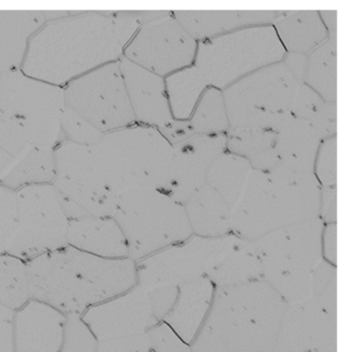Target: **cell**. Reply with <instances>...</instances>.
<instances>
[{
  "label": "cell",
  "instance_id": "1",
  "mask_svg": "<svg viewBox=\"0 0 346 352\" xmlns=\"http://www.w3.org/2000/svg\"><path fill=\"white\" fill-rule=\"evenodd\" d=\"M164 12H76L47 21L30 40L21 70L64 87L96 68L120 60L143 23Z\"/></svg>",
  "mask_w": 346,
  "mask_h": 352
},
{
  "label": "cell",
  "instance_id": "2",
  "mask_svg": "<svg viewBox=\"0 0 346 352\" xmlns=\"http://www.w3.org/2000/svg\"><path fill=\"white\" fill-rule=\"evenodd\" d=\"M173 145L160 130L136 124L105 133L87 146L63 140L54 149L57 177L87 183L119 197L142 188L163 190Z\"/></svg>",
  "mask_w": 346,
  "mask_h": 352
},
{
  "label": "cell",
  "instance_id": "3",
  "mask_svg": "<svg viewBox=\"0 0 346 352\" xmlns=\"http://www.w3.org/2000/svg\"><path fill=\"white\" fill-rule=\"evenodd\" d=\"M27 265L32 298L66 316H82L136 285L133 260L105 259L68 245L38 256Z\"/></svg>",
  "mask_w": 346,
  "mask_h": 352
},
{
  "label": "cell",
  "instance_id": "4",
  "mask_svg": "<svg viewBox=\"0 0 346 352\" xmlns=\"http://www.w3.org/2000/svg\"><path fill=\"white\" fill-rule=\"evenodd\" d=\"M285 309L263 280L217 287L190 352H273Z\"/></svg>",
  "mask_w": 346,
  "mask_h": 352
},
{
  "label": "cell",
  "instance_id": "5",
  "mask_svg": "<svg viewBox=\"0 0 346 352\" xmlns=\"http://www.w3.org/2000/svg\"><path fill=\"white\" fill-rule=\"evenodd\" d=\"M321 186L314 174L275 166L252 170L232 209L230 230L253 241L269 232L319 217Z\"/></svg>",
  "mask_w": 346,
  "mask_h": 352
},
{
  "label": "cell",
  "instance_id": "6",
  "mask_svg": "<svg viewBox=\"0 0 346 352\" xmlns=\"http://www.w3.org/2000/svg\"><path fill=\"white\" fill-rule=\"evenodd\" d=\"M320 217L279 228L253 241L262 268V280L270 285L286 305L311 298L312 278L323 261Z\"/></svg>",
  "mask_w": 346,
  "mask_h": 352
},
{
  "label": "cell",
  "instance_id": "7",
  "mask_svg": "<svg viewBox=\"0 0 346 352\" xmlns=\"http://www.w3.org/2000/svg\"><path fill=\"white\" fill-rule=\"evenodd\" d=\"M113 219L127 243L128 258L134 262L193 236L183 204L155 188L131 190L119 196Z\"/></svg>",
  "mask_w": 346,
  "mask_h": 352
},
{
  "label": "cell",
  "instance_id": "8",
  "mask_svg": "<svg viewBox=\"0 0 346 352\" xmlns=\"http://www.w3.org/2000/svg\"><path fill=\"white\" fill-rule=\"evenodd\" d=\"M285 53L272 25H256L198 42L193 65L207 87L224 91L256 70L281 63Z\"/></svg>",
  "mask_w": 346,
  "mask_h": 352
},
{
  "label": "cell",
  "instance_id": "9",
  "mask_svg": "<svg viewBox=\"0 0 346 352\" xmlns=\"http://www.w3.org/2000/svg\"><path fill=\"white\" fill-rule=\"evenodd\" d=\"M299 87L283 61L237 80L223 91L230 129L274 131L292 116Z\"/></svg>",
  "mask_w": 346,
  "mask_h": 352
},
{
  "label": "cell",
  "instance_id": "10",
  "mask_svg": "<svg viewBox=\"0 0 346 352\" xmlns=\"http://www.w3.org/2000/svg\"><path fill=\"white\" fill-rule=\"evenodd\" d=\"M0 107L25 130L30 146L54 151L63 142V87L30 78L21 70L0 74Z\"/></svg>",
  "mask_w": 346,
  "mask_h": 352
},
{
  "label": "cell",
  "instance_id": "11",
  "mask_svg": "<svg viewBox=\"0 0 346 352\" xmlns=\"http://www.w3.org/2000/svg\"><path fill=\"white\" fill-rule=\"evenodd\" d=\"M242 243L230 234L219 238L192 236L185 242L144 258L136 264V285L151 289L178 287L208 277Z\"/></svg>",
  "mask_w": 346,
  "mask_h": 352
},
{
  "label": "cell",
  "instance_id": "12",
  "mask_svg": "<svg viewBox=\"0 0 346 352\" xmlns=\"http://www.w3.org/2000/svg\"><path fill=\"white\" fill-rule=\"evenodd\" d=\"M16 228L8 253L30 261L67 245L69 219L53 185H34L14 192Z\"/></svg>",
  "mask_w": 346,
  "mask_h": 352
},
{
  "label": "cell",
  "instance_id": "13",
  "mask_svg": "<svg viewBox=\"0 0 346 352\" xmlns=\"http://www.w3.org/2000/svg\"><path fill=\"white\" fill-rule=\"evenodd\" d=\"M63 89L65 106L82 115L102 133L136 123L119 60L83 74Z\"/></svg>",
  "mask_w": 346,
  "mask_h": 352
},
{
  "label": "cell",
  "instance_id": "14",
  "mask_svg": "<svg viewBox=\"0 0 346 352\" xmlns=\"http://www.w3.org/2000/svg\"><path fill=\"white\" fill-rule=\"evenodd\" d=\"M198 42L166 12L143 23L124 50L123 57L162 78L194 64Z\"/></svg>",
  "mask_w": 346,
  "mask_h": 352
},
{
  "label": "cell",
  "instance_id": "15",
  "mask_svg": "<svg viewBox=\"0 0 346 352\" xmlns=\"http://www.w3.org/2000/svg\"><path fill=\"white\" fill-rule=\"evenodd\" d=\"M82 319L99 341L144 332L163 323L153 307L151 290L138 285L91 307Z\"/></svg>",
  "mask_w": 346,
  "mask_h": 352
},
{
  "label": "cell",
  "instance_id": "16",
  "mask_svg": "<svg viewBox=\"0 0 346 352\" xmlns=\"http://www.w3.org/2000/svg\"><path fill=\"white\" fill-rule=\"evenodd\" d=\"M273 352H337V313L311 298L286 305Z\"/></svg>",
  "mask_w": 346,
  "mask_h": 352
},
{
  "label": "cell",
  "instance_id": "17",
  "mask_svg": "<svg viewBox=\"0 0 346 352\" xmlns=\"http://www.w3.org/2000/svg\"><path fill=\"white\" fill-rule=\"evenodd\" d=\"M226 133L194 134L173 145L172 157L162 191L184 204L205 185L213 162L226 151Z\"/></svg>",
  "mask_w": 346,
  "mask_h": 352
},
{
  "label": "cell",
  "instance_id": "18",
  "mask_svg": "<svg viewBox=\"0 0 346 352\" xmlns=\"http://www.w3.org/2000/svg\"><path fill=\"white\" fill-rule=\"evenodd\" d=\"M66 315L31 298L14 314V352H59Z\"/></svg>",
  "mask_w": 346,
  "mask_h": 352
},
{
  "label": "cell",
  "instance_id": "19",
  "mask_svg": "<svg viewBox=\"0 0 346 352\" xmlns=\"http://www.w3.org/2000/svg\"><path fill=\"white\" fill-rule=\"evenodd\" d=\"M126 91L136 123L159 128L173 120L164 78L121 57L119 60Z\"/></svg>",
  "mask_w": 346,
  "mask_h": 352
},
{
  "label": "cell",
  "instance_id": "20",
  "mask_svg": "<svg viewBox=\"0 0 346 352\" xmlns=\"http://www.w3.org/2000/svg\"><path fill=\"white\" fill-rule=\"evenodd\" d=\"M217 287L208 277L178 287V296L163 323L181 340L190 345L208 314Z\"/></svg>",
  "mask_w": 346,
  "mask_h": 352
},
{
  "label": "cell",
  "instance_id": "21",
  "mask_svg": "<svg viewBox=\"0 0 346 352\" xmlns=\"http://www.w3.org/2000/svg\"><path fill=\"white\" fill-rule=\"evenodd\" d=\"M68 246L105 259L128 258L121 228L113 217H85L68 223Z\"/></svg>",
  "mask_w": 346,
  "mask_h": 352
},
{
  "label": "cell",
  "instance_id": "22",
  "mask_svg": "<svg viewBox=\"0 0 346 352\" xmlns=\"http://www.w3.org/2000/svg\"><path fill=\"white\" fill-rule=\"evenodd\" d=\"M185 31L197 42L213 39L237 30L273 25L281 12H172Z\"/></svg>",
  "mask_w": 346,
  "mask_h": 352
},
{
  "label": "cell",
  "instance_id": "23",
  "mask_svg": "<svg viewBox=\"0 0 346 352\" xmlns=\"http://www.w3.org/2000/svg\"><path fill=\"white\" fill-rule=\"evenodd\" d=\"M46 23L44 12L0 10V74L21 70L30 40Z\"/></svg>",
  "mask_w": 346,
  "mask_h": 352
},
{
  "label": "cell",
  "instance_id": "24",
  "mask_svg": "<svg viewBox=\"0 0 346 352\" xmlns=\"http://www.w3.org/2000/svg\"><path fill=\"white\" fill-rule=\"evenodd\" d=\"M274 131L277 133L275 149L279 157L277 166L292 172L314 174L321 140L310 121L290 116Z\"/></svg>",
  "mask_w": 346,
  "mask_h": 352
},
{
  "label": "cell",
  "instance_id": "25",
  "mask_svg": "<svg viewBox=\"0 0 346 352\" xmlns=\"http://www.w3.org/2000/svg\"><path fill=\"white\" fill-rule=\"evenodd\" d=\"M52 185L69 221L85 217H114L118 197L105 190L61 177H56Z\"/></svg>",
  "mask_w": 346,
  "mask_h": 352
},
{
  "label": "cell",
  "instance_id": "26",
  "mask_svg": "<svg viewBox=\"0 0 346 352\" xmlns=\"http://www.w3.org/2000/svg\"><path fill=\"white\" fill-rule=\"evenodd\" d=\"M183 206L193 236L219 238L232 234V209L208 185L197 190Z\"/></svg>",
  "mask_w": 346,
  "mask_h": 352
},
{
  "label": "cell",
  "instance_id": "27",
  "mask_svg": "<svg viewBox=\"0 0 346 352\" xmlns=\"http://www.w3.org/2000/svg\"><path fill=\"white\" fill-rule=\"evenodd\" d=\"M286 53L309 54L328 40V32L319 12H283L273 23Z\"/></svg>",
  "mask_w": 346,
  "mask_h": 352
},
{
  "label": "cell",
  "instance_id": "28",
  "mask_svg": "<svg viewBox=\"0 0 346 352\" xmlns=\"http://www.w3.org/2000/svg\"><path fill=\"white\" fill-rule=\"evenodd\" d=\"M226 135V151L244 157L253 170L268 172L279 164L273 130L228 129Z\"/></svg>",
  "mask_w": 346,
  "mask_h": 352
},
{
  "label": "cell",
  "instance_id": "29",
  "mask_svg": "<svg viewBox=\"0 0 346 352\" xmlns=\"http://www.w3.org/2000/svg\"><path fill=\"white\" fill-rule=\"evenodd\" d=\"M97 352H190V345L160 323L144 332L99 341Z\"/></svg>",
  "mask_w": 346,
  "mask_h": 352
},
{
  "label": "cell",
  "instance_id": "30",
  "mask_svg": "<svg viewBox=\"0 0 346 352\" xmlns=\"http://www.w3.org/2000/svg\"><path fill=\"white\" fill-rule=\"evenodd\" d=\"M54 151L30 147L17 160L0 185L16 192L34 185H51L56 179Z\"/></svg>",
  "mask_w": 346,
  "mask_h": 352
},
{
  "label": "cell",
  "instance_id": "31",
  "mask_svg": "<svg viewBox=\"0 0 346 352\" xmlns=\"http://www.w3.org/2000/svg\"><path fill=\"white\" fill-rule=\"evenodd\" d=\"M164 87L173 119L181 121L191 118L196 104L208 87L202 72L194 65L166 76Z\"/></svg>",
  "mask_w": 346,
  "mask_h": 352
},
{
  "label": "cell",
  "instance_id": "32",
  "mask_svg": "<svg viewBox=\"0 0 346 352\" xmlns=\"http://www.w3.org/2000/svg\"><path fill=\"white\" fill-rule=\"evenodd\" d=\"M249 162L228 151L221 153L207 170L205 184L215 189L230 209L238 201L251 174Z\"/></svg>",
  "mask_w": 346,
  "mask_h": 352
},
{
  "label": "cell",
  "instance_id": "33",
  "mask_svg": "<svg viewBox=\"0 0 346 352\" xmlns=\"http://www.w3.org/2000/svg\"><path fill=\"white\" fill-rule=\"evenodd\" d=\"M208 278L215 287L262 280L261 263L252 242L242 240L240 246L215 268Z\"/></svg>",
  "mask_w": 346,
  "mask_h": 352
},
{
  "label": "cell",
  "instance_id": "34",
  "mask_svg": "<svg viewBox=\"0 0 346 352\" xmlns=\"http://www.w3.org/2000/svg\"><path fill=\"white\" fill-rule=\"evenodd\" d=\"M337 41L327 40L307 54L304 82L325 102H336Z\"/></svg>",
  "mask_w": 346,
  "mask_h": 352
},
{
  "label": "cell",
  "instance_id": "35",
  "mask_svg": "<svg viewBox=\"0 0 346 352\" xmlns=\"http://www.w3.org/2000/svg\"><path fill=\"white\" fill-rule=\"evenodd\" d=\"M31 298L27 261L8 252L0 254V304L16 311Z\"/></svg>",
  "mask_w": 346,
  "mask_h": 352
},
{
  "label": "cell",
  "instance_id": "36",
  "mask_svg": "<svg viewBox=\"0 0 346 352\" xmlns=\"http://www.w3.org/2000/svg\"><path fill=\"white\" fill-rule=\"evenodd\" d=\"M190 126L194 134H221L230 129L223 91L208 87L196 104Z\"/></svg>",
  "mask_w": 346,
  "mask_h": 352
},
{
  "label": "cell",
  "instance_id": "37",
  "mask_svg": "<svg viewBox=\"0 0 346 352\" xmlns=\"http://www.w3.org/2000/svg\"><path fill=\"white\" fill-rule=\"evenodd\" d=\"M311 300L337 313V266L322 261L313 273Z\"/></svg>",
  "mask_w": 346,
  "mask_h": 352
},
{
  "label": "cell",
  "instance_id": "38",
  "mask_svg": "<svg viewBox=\"0 0 346 352\" xmlns=\"http://www.w3.org/2000/svg\"><path fill=\"white\" fill-rule=\"evenodd\" d=\"M61 132L63 140L87 146L97 144L105 134L82 115L66 106L61 117Z\"/></svg>",
  "mask_w": 346,
  "mask_h": 352
},
{
  "label": "cell",
  "instance_id": "39",
  "mask_svg": "<svg viewBox=\"0 0 346 352\" xmlns=\"http://www.w3.org/2000/svg\"><path fill=\"white\" fill-rule=\"evenodd\" d=\"M98 345L99 340L83 322L82 316H66L59 352H97Z\"/></svg>",
  "mask_w": 346,
  "mask_h": 352
},
{
  "label": "cell",
  "instance_id": "40",
  "mask_svg": "<svg viewBox=\"0 0 346 352\" xmlns=\"http://www.w3.org/2000/svg\"><path fill=\"white\" fill-rule=\"evenodd\" d=\"M0 147L14 159L30 148L29 142L21 123L0 107Z\"/></svg>",
  "mask_w": 346,
  "mask_h": 352
},
{
  "label": "cell",
  "instance_id": "41",
  "mask_svg": "<svg viewBox=\"0 0 346 352\" xmlns=\"http://www.w3.org/2000/svg\"><path fill=\"white\" fill-rule=\"evenodd\" d=\"M314 175L321 187L337 186V135L320 144Z\"/></svg>",
  "mask_w": 346,
  "mask_h": 352
},
{
  "label": "cell",
  "instance_id": "42",
  "mask_svg": "<svg viewBox=\"0 0 346 352\" xmlns=\"http://www.w3.org/2000/svg\"><path fill=\"white\" fill-rule=\"evenodd\" d=\"M16 228L14 192L0 185V254L8 251Z\"/></svg>",
  "mask_w": 346,
  "mask_h": 352
},
{
  "label": "cell",
  "instance_id": "43",
  "mask_svg": "<svg viewBox=\"0 0 346 352\" xmlns=\"http://www.w3.org/2000/svg\"><path fill=\"white\" fill-rule=\"evenodd\" d=\"M324 104L325 101L314 89L305 83H300L292 106V115L296 118L311 121Z\"/></svg>",
  "mask_w": 346,
  "mask_h": 352
},
{
  "label": "cell",
  "instance_id": "44",
  "mask_svg": "<svg viewBox=\"0 0 346 352\" xmlns=\"http://www.w3.org/2000/svg\"><path fill=\"white\" fill-rule=\"evenodd\" d=\"M321 142L337 135L336 102H325L319 112L310 121Z\"/></svg>",
  "mask_w": 346,
  "mask_h": 352
},
{
  "label": "cell",
  "instance_id": "45",
  "mask_svg": "<svg viewBox=\"0 0 346 352\" xmlns=\"http://www.w3.org/2000/svg\"><path fill=\"white\" fill-rule=\"evenodd\" d=\"M319 217L325 225L337 223V186L321 187Z\"/></svg>",
  "mask_w": 346,
  "mask_h": 352
},
{
  "label": "cell",
  "instance_id": "46",
  "mask_svg": "<svg viewBox=\"0 0 346 352\" xmlns=\"http://www.w3.org/2000/svg\"><path fill=\"white\" fill-rule=\"evenodd\" d=\"M159 130L163 134L164 138L172 145L184 142V140L194 135L193 130H192L188 120L181 121L173 119L168 124L159 128Z\"/></svg>",
  "mask_w": 346,
  "mask_h": 352
},
{
  "label": "cell",
  "instance_id": "47",
  "mask_svg": "<svg viewBox=\"0 0 346 352\" xmlns=\"http://www.w3.org/2000/svg\"><path fill=\"white\" fill-rule=\"evenodd\" d=\"M14 311L0 304V352H14L12 324Z\"/></svg>",
  "mask_w": 346,
  "mask_h": 352
},
{
  "label": "cell",
  "instance_id": "48",
  "mask_svg": "<svg viewBox=\"0 0 346 352\" xmlns=\"http://www.w3.org/2000/svg\"><path fill=\"white\" fill-rule=\"evenodd\" d=\"M322 257L327 263L337 266V223H329L324 227Z\"/></svg>",
  "mask_w": 346,
  "mask_h": 352
},
{
  "label": "cell",
  "instance_id": "49",
  "mask_svg": "<svg viewBox=\"0 0 346 352\" xmlns=\"http://www.w3.org/2000/svg\"><path fill=\"white\" fill-rule=\"evenodd\" d=\"M283 63L299 82H304L305 67H307V54L285 53Z\"/></svg>",
  "mask_w": 346,
  "mask_h": 352
},
{
  "label": "cell",
  "instance_id": "50",
  "mask_svg": "<svg viewBox=\"0 0 346 352\" xmlns=\"http://www.w3.org/2000/svg\"><path fill=\"white\" fill-rule=\"evenodd\" d=\"M322 21L328 32V39L337 41V12L336 10L319 12Z\"/></svg>",
  "mask_w": 346,
  "mask_h": 352
},
{
  "label": "cell",
  "instance_id": "51",
  "mask_svg": "<svg viewBox=\"0 0 346 352\" xmlns=\"http://www.w3.org/2000/svg\"><path fill=\"white\" fill-rule=\"evenodd\" d=\"M17 160L18 159H14L0 147V183L6 178Z\"/></svg>",
  "mask_w": 346,
  "mask_h": 352
}]
</instances>
